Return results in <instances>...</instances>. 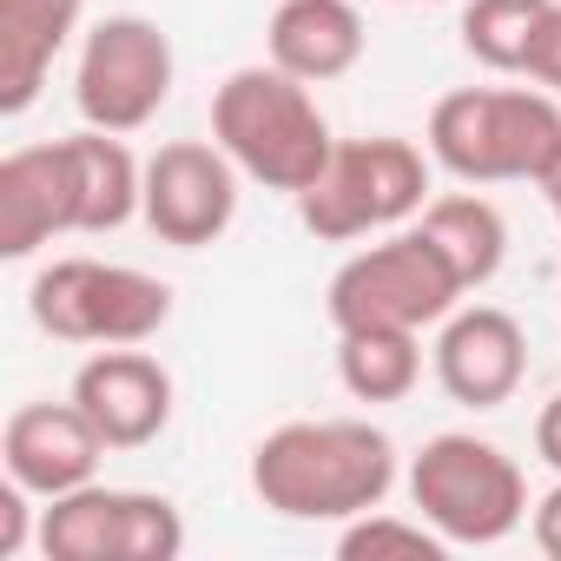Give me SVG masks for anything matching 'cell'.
<instances>
[{
	"label": "cell",
	"instance_id": "277c9868",
	"mask_svg": "<svg viewBox=\"0 0 561 561\" xmlns=\"http://www.w3.org/2000/svg\"><path fill=\"white\" fill-rule=\"evenodd\" d=\"M462 271L443 257V244L416 231H390L383 244L337 264L324 311L337 331H430L462 305Z\"/></svg>",
	"mask_w": 561,
	"mask_h": 561
},
{
	"label": "cell",
	"instance_id": "484cf974",
	"mask_svg": "<svg viewBox=\"0 0 561 561\" xmlns=\"http://www.w3.org/2000/svg\"><path fill=\"white\" fill-rule=\"evenodd\" d=\"M541 198H548V211H554V225H561V152H554V165L541 172Z\"/></svg>",
	"mask_w": 561,
	"mask_h": 561
},
{
	"label": "cell",
	"instance_id": "d4e9b609",
	"mask_svg": "<svg viewBox=\"0 0 561 561\" xmlns=\"http://www.w3.org/2000/svg\"><path fill=\"white\" fill-rule=\"evenodd\" d=\"M535 456L561 476V390L541 403V416H535Z\"/></svg>",
	"mask_w": 561,
	"mask_h": 561
},
{
	"label": "cell",
	"instance_id": "d6986e66",
	"mask_svg": "<svg viewBox=\"0 0 561 561\" xmlns=\"http://www.w3.org/2000/svg\"><path fill=\"white\" fill-rule=\"evenodd\" d=\"M423 377V331H337V383L357 403H403Z\"/></svg>",
	"mask_w": 561,
	"mask_h": 561
},
{
	"label": "cell",
	"instance_id": "6da1fadb",
	"mask_svg": "<svg viewBox=\"0 0 561 561\" xmlns=\"http://www.w3.org/2000/svg\"><path fill=\"white\" fill-rule=\"evenodd\" d=\"M397 489V443L364 416L277 423L251 449V495L285 522H357Z\"/></svg>",
	"mask_w": 561,
	"mask_h": 561
},
{
	"label": "cell",
	"instance_id": "30bf717a",
	"mask_svg": "<svg viewBox=\"0 0 561 561\" xmlns=\"http://www.w3.org/2000/svg\"><path fill=\"white\" fill-rule=\"evenodd\" d=\"M238 165L231 152L211 139H172L146 159V192H139V218L179 244V251H198V244H218L238 218Z\"/></svg>",
	"mask_w": 561,
	"mask_h": 561
},
{
	"label": "cell",
	"instance_id": "ac0fdd59",
	"mask_svg": "<svg viewBox=\"0 0 561 561\" xmlns=\"http://www.w3.org/2000/svg\"><path fill=\"white\" fill-rule=\"evenodd\" d=\"M73 165H80V231H119L133 211H139V192H146V165L119 146V133H73Z\"/></svg>",
	"mask_w": 561,
	"mask_h": 561
},
{
	"label": "cell",
	"instance_id": "4316f807",
	"mask_svg": "<svg viewBox=\"0 0 561 561\" xmlns=\"http://www.w3.org/2000/svg\"><path fill=\"white\" fill-rule=\"evenodd\" d=\"M403 8H423V0H403Z\"/></svg>",
	"mask_w": 561,
	"mask_h": 561
},
{
	"label": "cell",
	"instance_id": "9a60e30c",
	"mask_svg": "<svg viewBox=\"0 0 561 561\" xmlns=\"http://www.w3.org/2000/svg\"><path fill=\"white\" fill-rule=\"evenodd\" d=\"M264 54L305 87L344 80L364 60V14L351 0H277V14L264 27Z\"/></svg>",
	"mask_w": 561,
	"mask_h": 561
},
{
	"label": "cell",
	"instance_id": "5b68a950",
	"mask_svg": "<svg viewBox=\"0 0 561 561\" xmlns=\"http://www.w3.org/2000/svg\"><path fill=\"white\" fill-rule=\"evenodd\" d=\"M410 502L449 548H489L522 528L528 476L495 443H482L469 430H443L410 462Z\"/></svg>",
	"mask_w": 561,
	"mask_h": 561
},
{
	"label": "cell",
	"instance_id": "e0dca14e",
	"mask_svg": "<svg viewBox=\"0 0 561 561\" xmlns=\"http://www.w3.org/2000/svg\"><path fill=\"white\" fill-rule=\"evenodd\" d=\"M423 231L443 244V257L462 271L469 291H482L489 277L502 271V257H508V225H502V211L482 192H443V198H430L423 205Z\"/></svg>",
	"mask_w": 561,
	"mask_h": 561
},
{
	"label": "cell",
	"instance_id": "8fae6325",
	"mask_svg": "<svg viewBox=\"0 0 561 561\" xmlns=\"http://www.w3.org/2000/svg\"><path fill=\"white\" fill-rule=\"evenodd\" d=\"M430 370H436L449 403L502 410L522 390V377H528V337L495 305H456L443 318L436 344H430Z\"/></svg>",
	"mask_w": 561,
	"mask_h": 561
},
{
	"label": "cell",
	"instance_id": "ffe728a7",
	"mask_svg": "<svg viewBox=\"0 0 561 561\" xmlns=\"http://www.w3.org/2000/svg\"><path fill=\"white\" fill-rule=\"evenodd\" d=\"M548 14V0H469L462 8V47L489 73H522L528 41Z\"/></svg>",
	"mask_w": 561,
	"mask_h": 561
},
{
	"label": "cell",
	"instance_id": "7c38bea8",
	"mask_svg": "<svg viewBox=\"0 0 561 561\" xmlns=\"http://www.w3.org/2000/svg\"><path fill=\"white\" fill-rule=\"evenodd\" d=\"M73 403L93 416L106 449H146L172 423V370L139 344H100L73 377Z\"/></svg>",
	"mask_w": 561,
	"mask_h": 561
},
{
	"label": "cell",
	"instance_id": "ba28073f",
	"mask_svg": "<svg viewBox=\"0 0 561 561\" xmlns=\"http://www.w3.org/2000/svg\"><path fill=\"white\" fill-rule=\"evenodd\" d=\"M172 73H179V60H172V41L159 34V21H146V14H106L80 41L73 106L100 133H139L172 100Z\"/></svg>",
	"mask_w": 561,
	"mask_h": 561
},
{
	"label": "cell",
	"instance_id": "603a6c76",
	"mask_svg": "<svg viewBox=\"0 0 561 561\" xmlns=\"http://www.w3.org/2000/svg\"><path fill=\"white\" fill-rule=\"evenodd\" d=\"M27 548V489L8 476V489H0V554H21Z\"/></svg>",
	"mask_w": 561,
	"mask_h": 561
},
{
	"label": "cell",
	"instance_id": "7402d4cb",
	"mask_svg": "<svg viewBox=\"0 0 561 561\" xmlns=\"http://www.w3.org/2000/svg\"><path fill=\"white\" fill-rule=\"evenodd\" d=\"M522 73H528L541 93H561V0H548V14H541V27H535V41H528Z\"/></svg>",
	"mask_w": 561,
	"mask_h": 561
},
{
	"label": "cell",
	"instance_id": "5bb4252c",
	"mask_svg": "<svg viewBox=\"0 0 561 561\" xmlns=\"http://www.w3.org/2000/svg\"><path fill=\"white\" fill-rule=\"evenodd\" d=\"M80 231V165L67 139L0 159V257H34L47 238Z\"/></svg>",
	"mask_w": 561,
	"mask_h": 561
},
{
	"label": "cell",
	"instance_id": "52a82bcc",
	"mask_svg": "<svg viewBox=\"0 0 561 561\" xmlns=\"http://www.w3.org/2000/svg\"><path fill=\"white\" fill-rule=\"evenodd\" d=\"M27 311L60 344H146L172 324V285L133 264L54 257L34 277Z\"/></svg>",
	"mask_w": 561,
	"mask_h": 561
},
{
	"label": "cell",
	"instance_id": "44dd1931",
	"mask_svg": "<svg viewBox=\"0 0 561 561\" xmlns=\"http://www.w3.org/2000/svg\"><path fill=\"white\" fill-rule=\"evenodd\" d=\"M443 548H449V541H443L423 515L403 522V515H383V508L344 522V535H337V554H344V561H383V554H403V561H443Z\"/></svg>",
	"mask_w": 561,
	"mask_h": 561
},
{
	"label": "cell",
	"instance_id": "4fadbf2b",
	"mask_svg": "<svg viewBox=\"0 0 561 561\" xmlns=\"http://www.w3.org/2000/svg\"><path fill=\"white\" fill-rule=\"evenodd\" d=\"M100 456H106V436L93 430V416L73 397L67 403H21L8 416V430H0V462H8V476L41 502L93 482Z\"/></svg>",
	"mask_w": 561,
	"mask_h": 561
},
{
	"label": "cell",
	"instance_id": "9c48e42d",
	"mask_svg": "<svg viewBox=\"0 0 561 561\" xmlns=\"http://www.w3.org/2000/svg\"><path fill=\"white\" fill-rule=\"evenodd\" d=\"M47 561H172L185 548V522L152 489H100L80 482L41 508Z\"/></svg>",
	"mask_w": 561,
	"mask_h": 561
},
{
	"label": "cell",
	"instance_id": "cb8c5ba5",
	"mask_svg": "<svg viewBox=\"0 0 561 561\" xmlns=\"http://www.w3.org/2000/svg\"><path fill=\"white\" fill-rule=\"evenodd\" d=\"M535 548H541L548 561H561V482L535 502Z\"/></svg>",
	"mask_w": 561,
	"mask_h": 561
},
{
	"label": "cell",
	"instance_id": "3957f363",
	"mask_svg": "<svg viewBox=\"0 0 561 561\" xmlns=\"http://www.w3.org/2000/svg\"><path fill=\"white\" fill-rule=\"evenodd\" d=\"M561 152V106L535 87H462L430 113V159L462 185H508L541 172Z\"/></svg>",
	"mask_w": 561,
	"mask_h": 561
},
{
	"label": "cell",
	"instance_id": "8992f818",
	"mask_svg": "<svg viewBox=\"0 0 561 561\" xmlns=\"http://www.w3.org/2000/svg\"><path fill=\"white\" fill-rule=\"evenodd\" d=\"M430 205V165L410 139H337L331 165L298 192V218L324 244H351L370 231H390Z\"/></svg>",
	"mask_w": 561,
	"mask_h": 561
},
{
	"label": "cell",
	"instance_id": "2e32d148",
	"mask_svg": "<svg viewBox=\"0 0 561 561\" xmlns=\"http://www.w3.org/2000/svg\"><path fill=\"white\" fill-rule=\"evenodd\" d=\"M87 0H0V113H27L60 60V47L80 34Z\"/></svg>",
	"mask_w": 561,
	"mask_h": 561
},
{
	"label": "cell",
	"instance_id": "7a4b0ae2",
	"mask_svg": "<svg viewBox=\"0 0 561 561\" xmlns=\"http://www.w3.org/2000/svg\"><path fill=\"white\" fill-rule=\"evenodd\" d=\"M211 139L231 152V165L271 192H305L331 152H337V133L331 119L318 113L311 87L285 67H238L225 73V87L211 93Z\"/></svg>",
	"mask_w": 561,
	"mask_h": 561
}]
</instances>
